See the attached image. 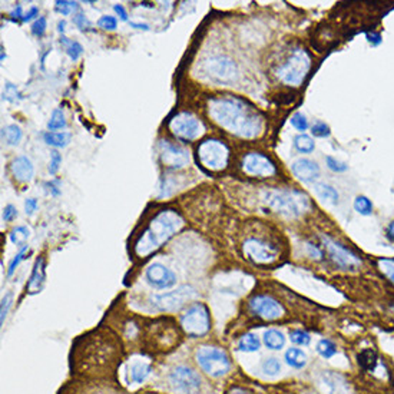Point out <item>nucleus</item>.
<instances>
[{
	"label": "nucleus",
	"instance_id": "obj_47",
	"mask_svg": "<svg viewBox=\"0 0 394 394\" xmlns=\"http://www.w3.org/2000/svg\"><path fill=\"white\" fill-rule=\"evenodd\" d=\"M26 251H28V245H24L22 248H20V251L15 256V258L10 261V264H9V269H8V276H9V277L15 273V269L17 268V265L20 264V261H22V260L25 258Z\"/></svg>",
	"mask_w": 394,
	"mask_h": 394
},
{
	"label": "nucleus",
	"instance_id": "obj_7",
	"mask_svg": "<svg viewBox=\"0 0 394 394\" xmlns=\"http://www.w3.org/2000/svg\"><path fill=\"white\" fill-rule=\"evenodd\" d=\"M179 323L186 336L192 339L202 337L211 330L210 310L204 303H194L185 310Z\"/></svg>",
	"mask_w": 394,
	"mask_h": 394
},
{
	"label": "nucleus",
	"instance_id": "obj_3",
	"mask_svg": "<svg viewBox=\"0 0 394 394\" xmlns=\"http://www.w3.org/2000/svg\"><path fill=\"white\" fill-rule=\"evenodd\" d=\"M262 199L269 210L288 220H297L310 210L308 197L296 190H268Z\"/></svg>",
	"mask_w": 394,
	"mask_h": 394
},
{
	"label": "nucleus",
	"instance_id": "obj_15",
	"mask_svg": "<svg viewBox=\"0 0 394 394\" xmlns=\"http://www.w3.org/2000/svg\"><path fill=\"white\" fill-rule=\"evenodd\" d=\"M242 170L245 174L258 178H268L277 174L276 163L261 152H248L242 158Z\"/></svg>",
	"mask_w": 394,
	"mask_h": 394
},
{
	"label": "nucleus",
	"instance_id": "obj_11",
	"mask_svg": "<svg viewBox=\"0 0 394 394\" xmlns=\"http://www.w3.org/2000/svg\"><path fill=\"white\" fill-rule=\"evenodd\" d=\"M198 293L190 285L179 287L174 292L155 294L151 297V304L155 310L162 311V313H172V311H178L185 304H188L194 298H197Z\"/></svg>",
	"mask_w": 394,
	"mask_h": 394
},
{
	"label": "nucleus",
	"instance_id": "obj_46",
	"mask_svg": "<svg viewBox=\"0 0 394 394\" xmlns=\"http://www.w3.org/2000/svg\"><path fill=\"white\" fill-rule=\"evenodd\" d=\"M311 134H313V135L317 136V138H327V136H330L331 131H330L327 123H324V122H316L314 125L311 127Z\"/></svg>",
	"mask_w": 394,
	"mask_h": 394
},
{
	"label": "nucleus",
	"instance_id": "obj_38",
	"mask_svg": "<svg viewBox=\"0 0 394 394\" xmlns=\"http://www.w3.org/2000/svg\"><path fill=\"white\" fill-rule=\"evenodd\" d=\"M46 29H48V20L44 16L37 17L35 22L32 24V26H30V32L36 37H42L46 33Z\"/></svg>",
	"mask_w": 394,
	"mask_h": 394
},
{
	"label": "nucleus",
	"instance_id": "obj_44",
	"mask_svg": "<svg viewBox=\"0 0 394 394\" xmlns=\"http://www.w3.org/2000/svg\"><path fill=\"white\" fill-rule=\"evenodd\" d=\"M62 165V154L59 151H52L51 152V161H49V167L48 171L51 175H56L59 168Z\"/></svg>",
	"mask_w": 394,
	"mask_h": 394
},
{
	"label": "nucleus",
	"instance_id": "obj_32",
	"mask_svg": "<svg viewBox=\"0 0 394 394\" xmlns=\"http://www.w3.org/2000/svg\"><path fill=\"white\" fill-rule=\"evenodd\" d=\"M29 237H30V230L25 225H19L13 228L9 234V240L15 245H24Z\"/></svg>",
	"mask_w": 394,
	"mask_h": 394
},
{
	"label": "nucleus",
	"instance_id": "obj_36",
	"mask_svg": "<svg viewBox=\"0 0 394 394\" xmlns=\"http://www.w3.org/2000/svg\"><path fill=\"white\" fill-rule=\"evenodd\" d=\"M76 9H78V3L71 2V0H57V2L55 3V10L62 16H68L73 13Z\"/></svg>",
	"mask_w": 394,
	"mask_h": 394
},
{
	"label": "nucleus",
	"instance_id": "obj_31",
	"mask_svg": "<svg viewBox=\"0 0 394 394\" xmlns=\"http://www.w3.org/2000/svg\"><path fill=\"white\" fill-rule=\"evenodd\" d=\"M60 44L65 46V51H66L68 56H69L73 62H76V60L82 56V53H84V48H82V45H80L79 42H76V40L68 39L66 36H62V37H60Z\"/></svg>",
	"mask_w": 394,
	"mask_h": 394
},
{
	"label": "nucleus",
	"instance_id": "obj_40",
	"mask_svg": "<svg viewBox=\"0 0 394 394\" xmlns=\"http://www.w3.org/2000/svg\"><path fill=\"white\" fill-rule=\"evenodd\" d=\"M325 165L330 171L333 172H346L348 170V165H346L344 162L333 158V156H325Z\"/></svg>",
	"mask_w": 394,
	"mask_h": 394
},
{
	"label": "nucleus",
	"instance_id": "obj_21",
	"mask_svg": "<svg viewBox=\"0 0 394 394\" xmlns=\"http://www.w3.org/2000/svg\"><path fill=\"white\" fill-rule=\"evenodd\" d=\"M307 361H308V357L305 355V351H303L301 348L292 347L285 351V363L289 367H293L296 370H301L307 366Z\"/></svg>",
	"mask_w": 394,
	"mask_h": 394
},
{
	"label": "nucleus",
	"instance_id": "obj_5",
	"mask_svg": "<svg viewBox=\"0 0 394 394\" xmlns=\"http://www.w3.org/2000/svg\"><path fill=\"white\" fill-rule=\"evenodd\" d=\"M197 156L205 170L211 172L224 171L230 162V148L220 139H205L197 148Z\"/></svg>",
	"mask_w": 394,
	"mask_h": 394
},
{
	"label": "nucleus",
	"instance_id": "obj_14",
	"mask_svg": "<svg viewBox=\"0 0 394 394\" xmlns=\"http://www.w3.org/2000/svg\"><path fill=\"white\" fill-rule=\"evenodd\" d=\"M248 307H250V311L254 316L265 321L278 320L285 314V308L283 307V304L274 297L267 294L253 297L250 303H248Z\"/></svg>",
	"mask_w": 394,
	"mask_h": 394
},
{
	"label": "nucleus",
	"instance_id": "obj_55",
	"mask_svg": "<svg viewBox=\"0 0 394 394\" xmlns=\"http://www.w3.org/2000/svg\"><path fill=\"white\" fill-rule=\"evenodd\" d=\"M10 16H12V19H15V20H22L24 22V17H25V13H24V9H22V6H17L12 13H10Z\"/></svg>",
	"mask_w": 394,
	"mask_h": 394
},
{
	"label": "nucleus",
	"instance_id": "obj_52",
	"mask_svg": "<svg viewBox=\"0 0 394 394\" xmlns=\"http://www.w3.org/2000/svg\"><path fill=\"white\" fill-rule=\"evenodd\" d=\"M45 186L48 188L51 197H53V198H57L62 194V191L59 188V181H49L45 183Z\"/></svg>",
	"mask_w": 394,
	"mask_h": 394
},
{
	"label": "nucleus",
	"instance_id": "obj_10",
	"mask_svg": "<svg viewBox=\"0 0 394 394\" xmlns=\"http://www.w3.org/2000/svg\"><path fill=\"white\" fill-rule=\"evenodd\" d=\"M242 254L256 265H271L280 258V250L273 242L254 237L244 241Z\"/></svg>",
	"mask_w": 394,
	"mask_h": 394
},
{
	"label": "nucleus",
	"instance_id": "obj_9",
	"mask_svg": "<svg viewBox=\"0 0 394 394\" xmlns=\"http://www.w3.org/2000/svg\"><path fill=\"white\" fill-rule=\"evenodd\" d=\"M170 131L171 134L182 141V142H192L199 139L205 134L204 123L191 112H179L170 119Z\"/></svg>",
	"mask_w": 394,
	"mask_h": 394
},
{
	"label": "nucleus",
	"instance_id": "obj_20",
	"mask_svg": "<svg viewBox=\"0 0 394 394\" xmlns=\"http://www.w3.org/2000/svg\"><path fill=\"white\" fill-rule=\"evenodd\" d=\"M45 283H46V264H45V258L39 257V258L36 260V262H35L32 276H30V278H29V281H28L26 292H28L30 296L39 294V293L44 289Z\"/></svg>",
	"mask_w": 394,
	"mask_h": 394
},
{
	"label": "nucleus",
	"instance_id": "obj_6",
	"mask_svg": "<svg viewBox=\"0 0 394 394\" xmlns=\"http://www.w3.org/2000/svg\"><path fill=\"white\" fill-rule=\"evenodd\" d=\"M311 68V59L304 49H296L277 69V76L288 87H300Z\"/></svg>",
	"mask_w": 394,
	"mask_h": 394
},
{
	"label": "nucleus",
	"instance_id": "obj_29",
	"mask_svg": "<svg viewBox=\"0 0 394 394\" xmlns=\"http://www.w3.org/2000/svg\"><path fill=\"white\" fill-rule=\"evenodd\" d=\"M294 148L300 154H311L316 150V142L307 134H300L294 138Z\"/></svg>",
	"mask_w": 394,
	"mask_h": 394
},
{
	"label": "nucleus",
	"instance_id": "obj_33",
	"mask_svg": "<svg viewBox=\"0 0 394 394\" xmlns=\"http://www.w3.org/2000/svg\"><path fill=\"white\" fill-rule=\"evenodd\" d=\"M317 352L323 359H331L337 355V346L327 339H323L317 344Z\"/></svg>",
	"mask_w": 394,
	"mask_h": 394
},
{
	"label": "nucleus",
	"instance_id": "obj_28",
	"mask_svg": "<svg viewBox=\"0 0 394 394\" xmlns=\"http://www.w3.org/2000/svg\"><path fill=\"white\" fill-rule=\"evenodd\" d=\"M260 347H261V341L258 336L253 333L244 334L238 341V350L242 352H256L260 350Z\"/></svg>",
	"mask_w": 394,
	"mask_h": 394
},
{
	"label": "nucleus",
	"instance_id": "obj_1",
	"mask_svg": "<svg viewBox=\"0 0 394 394\" xmlns=\"http://www.w3.org/2000/svg\"><path fill=\"white\" fill-rule=\"evenodd\" d=\"M208 115L222 129L242 139L258 138L264 131L262 114L238 96L225 95L210 99Z\"/></svg>",
	"mask_w": 394,
	"mask_h": 394
},
{
	"label": "nucleus",
	"instance_id": "obj_45",
	"mask_svg": "<svg viewBox=\"0 0 394 394\" xmlns=\"http://www.w3.org/2000/svg\"><path fill=\"white\" fill-rule=\"evenodd\" d=\"M2 98H3V100H8V102H16L17 99H20L22 96H20L17 88L13 84H9V82H8V84L5 85Z\"/></svg>",
	"mask_w": 394,
	"mask_h": 394
},
{
	"label": "nucleus",
	"instance_id": "obj_30",
	"mask_svg": "<svg viewBox=\"0 0 394 394\" xmlns=\"http://www.w3.org/2000/svg\"><path fill=\"white\" fill-rule=\"evenodd\" d=\"M65 128H66V118H65L64 111H62L60 108L53 109L51 119L48 120V129L51 132H57L59 129H65Z\"/></svg>",
	"mask_w": 394,
	"mask_h": 394
},
{
	"label": "nucleus",
	"instance_id": "obj_16",
	"mask_svg": "<svg viewBox=\"0 0 394 394\" xmlns=\"http://www.w3.org/2000/svg\"><path fill=\"white\" fill-rule=\"evenodd\" d=\"M170 383L175 390L185 394H195L201 388L199 375L186 366H178L171 371Z\"/></svg>",
	"mask_w": 394,
	"mask_h": 394
},
{
	"label": "nucleus",
	"instance_id": "obj_37",
	"mask_svg": "<svg viewBox=\"0 0 394 394\" xmlns=\"http://www.w3.org/2000/svg\"><path fill=\"white\" fill-rule=\"evenodd\" d=\"M98 26L102 30H108V32H114L118 28V19L115 16L111 15H103L99 17L98 20Z\"/></svg>",
	"mask_w": 394,
	"mask_h": 394
},
{
	"label": "nucleus",
	"instance_id": "obj_22",
	"mask_svg": "<svg viewBox=\"0 0 394 394\" xmlns=\"http://www.w3.org/2000/svg\"><path fill=\"white\" fill-rule=\"evenodd\" d=\"M71 139H72V135L69 132H65V131H62V132L46 131L44 134L45 143L49 145V147H53V148H65V147H68V145L71 143Z\"/></svg>",
	"mask_w": 394,
	"mask_h": 394
},
{
	"label": "nucleus",
	"instance_id": "obj_49",
	"mask_svg": "<svg viewBox=\"0 0 394 394\" xmlns=\"http://www.w3.org/2000/svg\"><path fill=\"white\" fill-rule=\"evenodd\" d=\"M17 217V210L15 208L13 205H6L5 208H3V213H2V220L5 222H12L15 218Z\"/></svg>",
	"mask_w": 394,
	"mask_h": 394
},
{
	"label": "nucleus",
	"instance_id": "obj_56",
	"mask_svg": "<svg viewBox=\"0 0 394 394\" xmlns=\"http://www.w3.org/2000/svg\"><path fill=\"white\" fill-rule=\"evenodd\" d=\"M368 42L373 45H380L382 44V36L379 33H368Z\"/></svg>",
	"mask_w": 394,
	"mask_h": 394
},
{
	"label": "nucleus",
	"instance_id": "obj_39",
	"mask_svg": "<svg viewBox=\"0 0 394 394\" xmlns=\"http://www.w3.org/2000/svg\"><path fill=\"white\" fill-rule=\"evenodd\" d=\"M379 268H380V271L384 274V277L391 284H394V260H387V258L380 260L379 261Z\"/></svg>",
	"mask_w": 394,
	"mask_h": 394
},
{
	"label": "nucleus",
	"instance_id": "obj_25",
	"mask_svg": "<svg viewBox=\"0 0 394 394\" xmlns=\"http://www.w3.org/2000/svg\"><path fill=\"white\" fill-rule=\"evenodd\" d=\"M314 191L317 194L319 198H321L323 201H327V202H331V204H337L339 202V192L337 190L334 188V186H331L325 182H316L314 183Z\"/></svg>",
	"mask_w": 394,
	"mask_h": 394
},
{
	"label": "nucleus",
	"instance_id": "obj_4",
	"mask_svg": "<svg viewBox=\"0 0 394 394\" xmlns=\"http://www.w3.org/2000/svg\"><path fill=\"white\" fill-rule=\"evenodd\" d=\"M201 72L217 85H231L240 75L235 62L225 55H215L202 60Z\"/></svg>",
	"mask_w": 394,
	"mask_h": 394
},
{
	"label": "nucleus",
	"instance_id": "obj_50",
	"mask_svg": "<svg viewBox=\"0 0 394 394\" xmlns=\"http://www.w3.org/2000/svg\"><path fill=\"white\" fill-rule=\"evenodd\" d=\"M307 253L308 256L313 258V260H321L323 258V251L320 250V248L317 245H313V244H307Z\"/></svg>",
	"mask_w": 394,
	"mask_h": 394
},
{
	"label": "nucleus",
	"instance_id": "obj_13",
	"mask_svg": "<svg viewBox=\"0 0 394 394\" xmlns=\"http://www.w3.org/2000/svg\"><path fill=\"white\" fill-rule=\"evenodd\" d=\"M158 156L162 167L172 171L183 170L191 162L188 150L182 148L181 145H177L168 139H161L158 142Z\"/></svg>",
	"mask_w": 394,
	"mask_h": 394
},
{
	"label": "nucleus",
	"instance_id": "obj_57",
	"mask_svg": "<svg viewBox=\"0 0 394 394\" xmlns=\"http://www.w3.org/2000/svg\"><path fill=\"white\" fill-rule=\"evenodd\" d=\"M129 25H131L134 29H139V30H145V32L151 29V28H150V25H147V24H136V22H131Z\"/></svg>",
	"mask_w": 394,
	"mask_h": 394
},
{
	"label": "nucleus",
	"instance_id": "obj_8",
	"mask_svg": "<svg viewBox=\"0 0 394 394\" xmlns=\"http://www.w3.org/2000/svg\"><path fill=\"white\" fill-rule=\"evenodd\" d=\"M197 363L206 375L218 379L228 375L231 370V360L226 351L218 347H201L197 351Z\"/></svg>",
	"mask_w": 394,
	"mask_h": 394
},
{
	"label": "nucleus",
	"instance_id": "obj_26",
	"mask_svg": "<svg viewBox=\"0 0 394 394\" xmlns=\"http://www.w3.org/2000/svg\"><path fill=\"white\" fill-rule=\"evenodd\" d=\"M377 364H379V357H377L375 350L366 348L359 355V366L364 371H375Z\"/></svg>",
	"mask_w": 394,
	"mask_h": 394
},
{
	"label": "nucleus",
	"instance_id": "obj_59",
	"mask_svg": "<svg viewBox=\"0 0 394 394\" xmlns=\"http://www.w3.org/2000/svg\"><path fill=\"white\" fill-rule=\"evenodd\" d=\"M387 237H388L391 241H394V221L390 222V225L387 226Z\"/></svg>",
	"mask_w": 394,
	"mask_h": 394
},
{
	"label": "nucleus",
	"instance_id": "obj_42",
	"mask_svg": "<svg viewBox=\"0 0 394 394\" xmlns=\"http://www.w3.org/2000/svg\"><path fill=\"white\" fill-rule=\"evenodd\" d=\"M12 304H13V296H12V293H6L2 298V305H0V323L2 324H5V320L9 314V310H10Z\"/></svg>",
	"mask_w": 394,
	"mask_h": 394
},
{
	"label": "nucleus",
	"instance_id": "obj_27",
	"mask_svg": "<svg viewBox=\"0 0 394 394\" xmlns=\"http://www.w3.org/2000/svg\"><path fill=\"white\" fill-rule=\"evenodd\" d=\"M2 138L8 145H10V147H16V145H19L20 141H22L24 132L16 123H10V125L2 129Z\"/></svg>",
	"mask_w": 394,
	"mask_h": 394
},
{
	"label": "nucleus",
	"instance_id": "obj_43",
	"mask_svg": "<svg viewBox=\"0 0 394 394\" xmlns=\"http://www.w3.org/2000/svg\"><path fill=\"white\" fill-rule=\"evenodd\" d=\"M289 340H292L297 346H308L311 341V337L308 333L303 330H294L292 334H289Z\"/></svg>",
	"mask_w": 394,
	"mask_h": 394
},
{
	"label": "nucleus",
	"instance_id": "obj_51",
	"mask_svg": "<svg viewBox=\"0 0 394 394\" xmlns=\"http://www.w3.org/2000/svg\"><path fill=\"white\" fill-rule=\"evenodd\" d=\"M37 199L36 198H28L25 201V213L26 215H33L36 211H37Z\"/></svg>",
	"mask_w": 394,
	"mask_h": 394
},
{
	"label": "nucleus",
	"instance_id": "obj_60",
	"mask_svg": "<svg viewBox=\"0 0 394 394\" xmlns=\"http://www.w3.org/2000/svg\"><path fill=\"white\" fill-rule=\"evenodd\" d=\"M57 30L62 35L66 32V22H65V20H59V22H57Z\"/></svg>",
	"mask_w": 394,
	"mask_h": 394
},
{
	"label": "nucleus",
	"instance_id": "obj_53",
	"mask_svg": "<svg viewBox=\"0 0 394 394\" xmlns=\"http://www.w3.org/2000/svg\"><path fill=\"white\" fill-rule=\"evenodd\" d=\"M114 10H115V13L119 16V19L122 20V22H128L129 16H128V12H127L125 8H123L122 5H115V6H114Z\"/></svg>",
	"mask_w": 394,
	"mask_h": 394
},
{
	"label": "nucleus",
	"instance_id": "obj_35",
	"mask_svg": "<svg viewBox=\"0 0 394 394\" xmlns=\"http://www.w3.org/2000/svg\"><path fill=\"white\" fill-rule=\"evenodd\" d=\"M355 210L360 214V215H371L373 213V204L367 197H357L355 199Z\"/></svg>",
	"mask_w": 394,
	"mask_h": 394
},
{
	"label": "nucleus",
	"instance_id": "obj_24",
	"mask_svg": "<svg viewBox=\"0 0 394 394\" xmlns=\"http://www.w3.org/2000/svg\"><path fill=\"white\" fill-rule=\"evenodd\" d=\"M151 366L145 361H138L135 360L131 366V379L134 383L136 384H142L145 380H147L151 375Z\"/></svg>",
	"mask_w": 394,
	"mask_h": 394
},
{
	"label": "nucleus",
	"instance_id": "obj_2",
	"mask_svg": "<svg viewBox=\"0 0 394 394\" xmlns=\"http://www.w3.org/2000/svg\"><path fill=\"white\" fill-rule=\"evenodd\" d=\"M185 221L182 215L175 210L159 211L135 241V256L139 258H147L179 233Z\"/></svg>",
	"mask_w": 394,
	"mask_h": 394
},
{
	"label": "nucleus",
	"instance_id": "obj_54",
	"mask_svg": "<svg viewBox=\"0 0 394 394\" xmlns=\"http://www.w3.org/2000/svg\"><path fill=\"white\" fill-rule=\"evenodd\" d=\"M39 16V8L36 6H32L26 13H25V17H24V22H30V20H36Z\"/></svg>",
	"mask_w": 394,
	"mask_h": 394
},
{
	"label": "nucleus",
	"instance_id": "obj_23",
	"mask_svg": "<svg viewBox=\"0 0 394 394\" xmlns=\"http://www.w3.org/2000/svg\"><path fill=\"white\" fill-rule=\"evenodd\" d=\"M262 339H264L265 347L269 348V350L277 351V350L284 348V346H285V337H284V334L281 333V331L277 330V328L267 330L265 333H264Z\"/></svg>",
	"mask_w": 394,
	"mask_h": 394
},
{
	"label": "nucleus",
	"instance_id": "obj_34",
	"mask_svg": "<svg viewBox=\"0 0 394 394\" xmlns=\"http://www.w3.org/2000/svg\"><path fill=\"white\" fill-rule=\"evenodd\" d=\"M261 370L268 376H277L281 371V363L276 357H268L264 359L261 363Z\"/></svg>",
	"mask_w": 394,
	"mask_h": 394
},
{
	"label": "nucleus",
	"instance_id": "obj_58",
	"mask_svg": "<svg viewBox=\"0 0 394 394\" xmlns=\"http://www.w3.org/2000/svg\"><path fill=\"white\" fill-rule=\"evenodd\" d=\"M228 394H253V393H250V391L245 390V388H241V387H233L231 391L228 393Z\"/></svg>",
	"mask_w": 394,
	"mask_h": 394
},
{
	"label": "nucleus",
	"instance_id": "obj_17",
	"mask_svg": "<svg viewBox=\"0 0 394 394\" xmlns=\"http://www.w3.org/2000/svg\"><path fill=\"white\" fill-rule=\"evenodd\" d=\"M145 278L155 289H168L177 284L175 273L161 262H152L145 271Z\"/></svg>",
	"mask_w": 394,
	"mask_h": 394
},
{
	"label": "nucleus",
	"instance_id": "obj_12",
	"mask_svg": "<svg viewBox=\"0 0 394 394\" xmlns=\"http://www.w3.org/2000/svg\"><path fill=\"white\" fill-rule=\"evenodd\" d=\"M321 242L325 248V251L330 257V260L333 261L340 269H346V271H355V269L361 267V258L350 251L347 247L343 244L337 242L328 235H321Z\"/></svg>",
	"mask_w": 394,
	"mask_h": 394
},
{
	"label": "nucleus",
	"instance_id": "obj_18",
	"mask_svg": "<svg viewBox=\"0 0 394 394\" xmlns=\"http://www.w3.org/2000/svg\"><path fill=\"white\" fill-rule=\"evenodd\" d=\"M292 172L294 177L303 182H314L320 178V167L317 162L308 158H300L292 163Z\"/></svg>",
	"mask_w": 394,
	"mask_h": 394
},
{
	"label": "nucleus",
	"instance_id": "obj_41",
	"mask_svg": "<svg viewBox=\"0 0 394 394\" xmlns=\"http://www.w3.org/2000/svg\"><path fill=\"white\" fill-rule=\"evenodd\" d=\"M289 120H292V125H293L297 131H300L301 134H304V132L308 129V120H307L305 115H303L301 112H296Z\"/></svg>",
	"mask_w": 394,
	"mask_h": 394
},
{
	"label": "nucleus",
	"instance_id": "obj_48",
	"mask_svg": "<svg viewBox=\"0 0 394 394\" xmlns=\"http://www.w3.org/2000/svg\"><path fill=\"white\" fill-rule=\"evenodd\" d=\"M73 24L80 29V30H87L91 28V22L87 19L85 15H82V13H78L75 15L73 17Z\"/></svg>",
	"mask_w": 394,
	"mask_h": 394
},
{
	"label": "nucleus",
	"instance_id": "obj_19",
	"mask_svg": "<svg viewBox=\"0 0 394 394\" xmlns=\"http://www.w3.org/2000/svg\"><path fill=\"white\" fill-rule=\"evenodd\" d=\"M10 172L13 175V178L20 182V183H28L33 179L35 177V167L32 161L25 156V155H20L16 156L12 163H10Z\"/></svg>",
	"mask_w": 394,
	"mask_h": 394
}]
</instances>
